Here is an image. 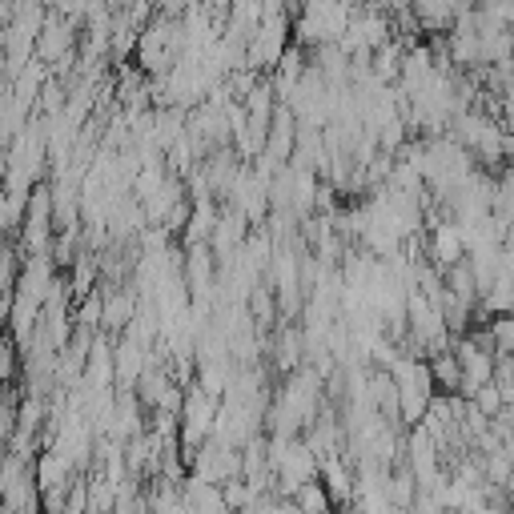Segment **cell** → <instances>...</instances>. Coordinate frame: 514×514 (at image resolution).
<instances>
[{
	"label": "cell",
	"mask_w": 514,
	"mask_h": 514,
	"mask_svg": "<svg viewBox=\"0 0 514 514\" xmlns=\"http://www.w3.org/2000/svg\"><path fill=\"white\" fill-rule=\"evenodd\" d=\"M13 370H17V346H13V334L0 330V382L13 378Z\"/></svg>",
	"instance_id": "obj_7"
},
{
	"label": "cell",
	"mask_w": 514,
	"mask_h": 514,
	"mask_svg": "<svg viewBox=\"0 0 514 514\" xmlns=\"http://www.w3.org/2000/svg\"><path fill=\"white\" fill-rule=\"evenodd\" d=\"M145 362H149V350H141L137 342H129V338H117L113 342V378L121 386L129 382V390H133L137 378L145 374Z\"/></svg>",
	"instance_id": "obj_2"
},
{
	"label": "cell",
	"mask_w": 514,
	"mask_h": 514,
	"mask_svg": "<svg viewBox=\"0 0 514 514\" xmlns=\"http://www.w3.org/2000/svg\"><path fill=\"white\" fill-rule=\"evenodd\" d=\"M426 370H430V382H434V394H458V382H462V370H458V358H454L450 350H442V354H434V358L426 362Z\"/></svg>",
	"instance_id": "obj_4"
},
{
	"label": "cell",
	"mask_w": 514,
	"mask_h": 514,
	"mask_svg": "<svg viewBox=\"0 0 514 514\" xmlns=\"http://www.w3.org/2000/svg\"><path fill=\"white\" fill-rule=\"evenodd\" d=\"M426 253H430V266L434 270H450V266H458L462 257H466V245H462V233L454 229V225H438V229H430V241H426Z\"/></svg>",
	"instance_id": "obj_1"
},
{
	"label": "cell",
	"mask_w": 514,
	"mask_h": 514,
	"mask_svg": "<svg viewBox=\"0 0 514 514\" xmlns=\"http://www.w3.org/2000/svg\"><path fill=\"white\" fill-rule=\"evenodd\" d=\"M249 322H257L262 330L278 322V298H274L270 286H257V290L249 294Z\"/></svg>",
	"instance_id": "obj_5"
},
{
	"label": "cell",
	"mask_w": 514,
	"mask_h": 514,
	"mask_svg": "<svg viewBox=\"0 0 514 514\" xmlns=\"http://www.w3.org/2000/svg\"><path fill=\"white\" fill-rule=\"evenodd\" d=\"M442 286H446V294H450L454 302H462V306L478 310V286H474V270H470L466 257H462L458 266H450V270L442 274Z\"/></svg>",
	"instance_id": "obj_3"
},
{
	"label": "cell",
	"mask_w": 514,
	"mask_h": 514,
	"mask_svg": "<svg viewBox=\"0 0 514 514\" xmlns=\"http://www.w3.org/2000/svg\"><path fill=\"white\" fill-rule=\"evenodd\" d=\"M510 466H514V458H510Z\"/></svg>",
	"instance_id": "obj_9"
},
{
	"label": "cell",
	"mask_w": 514,
	"mask_h": 514,
	"mask_svg": "<svg viewBox=\"0 0 514 514\" xmlns=\"http://www.w3.org/2000/svg\"><path fill=\"white\" fill-rule=\"evenodd\" d=\"M486 330H490V338H494V358H514V314L490 318Z\"/></svg>",
	"instance_id": "obj_6"
},
{
	"label": "cell",
	"mask_w": 514,
	"mask_h": 514,
	"mask_svg": "<svg viewBox=\"0 0 514 514\" xmlns=\"http://www.w3.org/2000/svg\"><path fill=\"white\" fill-rule=\"evenodd\" d=\"M13 274H17V253L13 245H0V290L13 286Z\"/></svg>",
	"instance_id": "obj_8"
}]
</instances>
